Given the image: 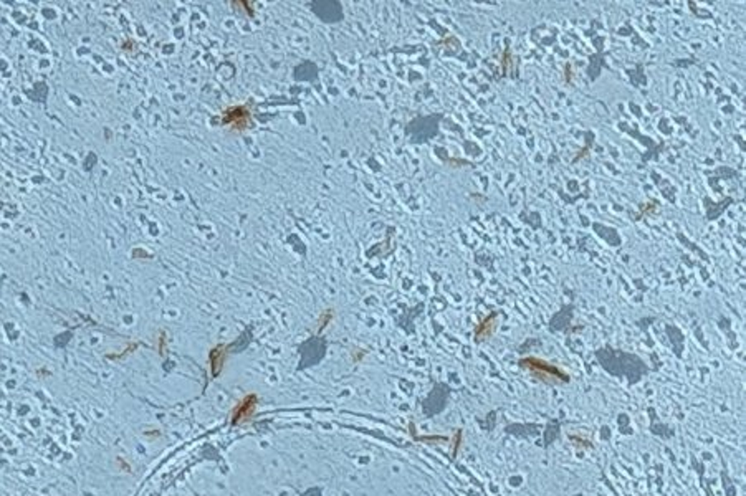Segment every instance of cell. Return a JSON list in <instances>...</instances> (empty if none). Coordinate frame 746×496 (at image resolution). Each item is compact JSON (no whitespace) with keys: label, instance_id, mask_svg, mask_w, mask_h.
Wrapping results in <instances>:
<instances>
[{"label":"cell","instance_id":"2","mask_svg":"<svg viewBox=\"0 0 746 496\" xmlns=\"http://www.w3.org/2000/svg\"><path fill=\"white\" fill-rule=\"evenodd\" d=\"M222 126L235 131H245L251 126V114L247 106H232L222 113Z\"/></svg>","mask_w":746,"mask_h":496},{"label":"cell","instance_id":"4","mask_svg":"<svg viewBox=\"0 0 746 496\" xmlns=\"http://www.w3.org/2000/svg\"><path fill=\"white\" fill-rule=\"evenodd\" d=\"M498 327V313H493L490 314L488 318H485V320L480 323L479 327L475 330V339L479 341H485L488 339L490 336H493V333L497 331Z\"/></svg>","mask_w":746,"mask_h":496},{"label":"cell","instance_id":"5","mask_svg":"<svg viewBox=\"0 0 746 496\" xmlns=\"http://www.w3.org/2000/svg\"><path fill=\"white\" fill-rule=\"evenodd\" d=\"M225 356H227V346H225V344H219V346H215L210 351V356H209L210 372L214 378H217L220 372H222Z\"/></svg>","mask_w":746,"mask_h":496},{"label":"cell","instance_id":"1","mask_svg":"<svg viewBox=\"0 0 746 496\" xmlns=\"http://www.w3.org/2000/svg\"><path fill=\"white\" fill-rule=\"evenodd\" d=\"M520 366L528 369L536 379H540L546 384H561L569 380V375L566 372L559 371L558 367H554L546 361L538 359V357H524V359L520 361Z\"/></svg>","mask_w":746,"mask_h":496},{"label":"cell","instance_id":"3","mask_svg":"<svg viewBox=\"0 0 746 496\" xmlns=\"http://www.w3.org/2000/svg\"><path fill=\"white\" fill-rule=\"evenodd\" d=\"M255 405H257V397L247 396L244 401L240 402V405L237 407L235 412H233V424L249 422L255 412Z\"/></svg>","mask_w":746,"mask_h":496}]
</instances>
